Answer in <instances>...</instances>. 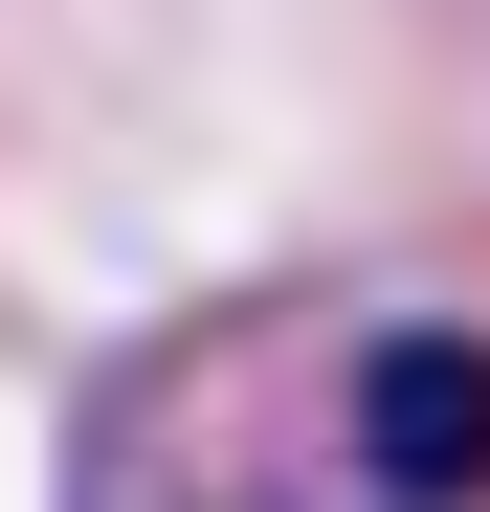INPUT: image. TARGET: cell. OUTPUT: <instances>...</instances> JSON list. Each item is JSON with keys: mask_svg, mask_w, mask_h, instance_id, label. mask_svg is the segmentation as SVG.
Returning <instances> with one entry per match:
<instances>
[{"mask_svg": "<svg viewBox=\"0 0 490 512\" xmlns=\"http://www.w3.org/2000/svg\"><path fill=\"white\" fill-rule=\"evenodd\" d=\"M357 468L424 490V512L490 490V334H379V357H357Z\"/></svg>", "mask_w": 490, "mask_h": 512, "instance_id": "cell-1", "label": "cell"}]
</instances>
